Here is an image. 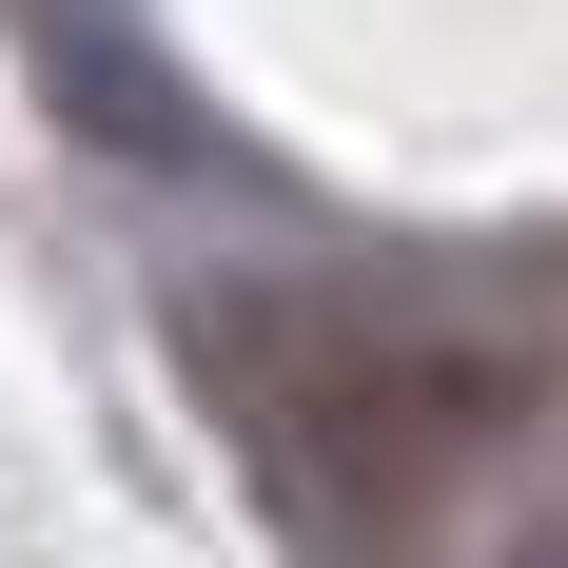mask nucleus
<instances>
[{
	"label": "nucleus",
	"mask_w": 568,
	"mask_h": 568,
	"mask_svg": "<svg viewBox=\"0 0 568 568\" xmlns=\"http://www.w3.org/2000/svg\"><path fill=\"white\" fill-rule=\"evenodd\" d=\"M510 393V373H470V353H393V334H314L294 373H255V412H275L314 470H353V490H432L452 470V432Z\"/></svg>",
	"instance_id": "1"
}]
</instances>
